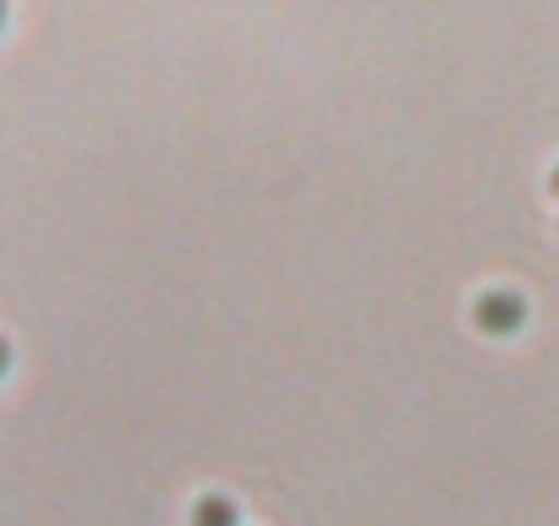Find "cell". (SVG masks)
Here are the masks:
<instances>
[{"mask_svg":"<svg viewBox=\"0 0 559 526\" xmlns=\"http://www.w3.org/2000/svg\"><path fill=\"white\" fill-rule=\"evenodd\" d=\"M7 368H12V346H7V340H0V373H7Z\"/></svg>","mask_w":559,"mask_h":526,"instance_id":"3957f363","label":"cell"},{"mask_svg":"<svg viewBox=\"0 0 559 526\" xmlns=\"http://www.w3.org/2000/svg\"><path fill=\"white\" fill-rule=\"evenodd\" d=\"M472 319H477L488 335H510V330L526 324V302H521L515 291H483L477 308H472Z\"/></svg>","mask_w":559,"mask_h":526,"instance_id":"6da1fadb","label":"cell"},{"mask_svg":"<svg viewBox=\"0 0 559 526\" xmlns=\"http://www.w3.org/2000/svg\"><path fill=\"white\" fill-rule=\"evenodd\" d=\"M192 526H236V504L225 493H198L192 499Z\"/></svg>","mask_w":559,"mask_h":526,"instance_id":"7a4b0ae2","label":"cell"},{"mask_svg":"<svg viewBox=\"0 0 559 526\" xmlns=\"http://www.w3.org/2000/svg\"><path fill=\"white\" fill-rule=\"evenodd\" d=\"M548 187H554V192H559V165H554V181H548Z\"/></svg>","mask_w":559,"mask_h":526,"instance_id":"277c9868","label":"cell"},{"mask_svg":"<svg viewBox=\"0 0 559 526\" xmlns=\"http://www.w3.org/2000/svg\"><path fill=\"white\" fill-rule=\"evenodd\" d=\"M0 23H7V12H0Z\"/></svg>","mask_w":559,"mask_h":526,"instance_id":"5b68a950","label":"cell"}]
</instances>
